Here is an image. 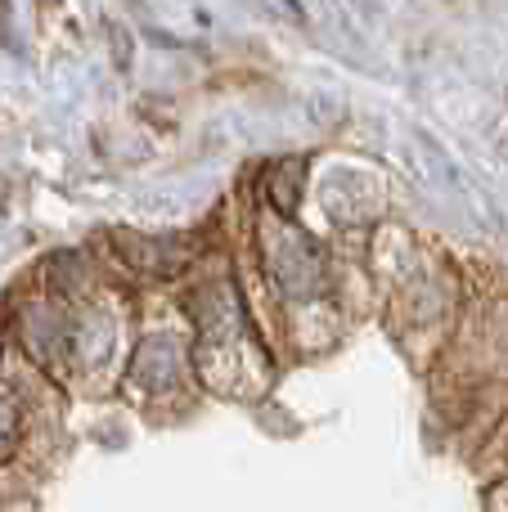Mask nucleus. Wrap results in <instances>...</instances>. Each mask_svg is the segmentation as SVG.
<instances>
[{"label":"nucleus","instance_id":"nucleus-1","mask_svg":"<svg viewBox=\"0 0 508 512\" xmlns=\"http://www.w3.org/2000/svg\"><path fill=\"white\" fill-rule=\"evenodd\" d=\"M266 261L284 297H315L324 288V261L311 239L297 230H275L266 239Z\"/></svg>","mask_w":508,"mask_h":512},{"label":"nucleus","instance_id":"nucleus-2","mask_svg":"<svg viewBox=\"0 0 508 512\" xmlns=\"http://www.w3.org/2000/svg\"><path fill=\"white\" fill-rule=\"evenodd\" d=\"M180 373V346L176 337H149V342L135 351V364H131V378L140 387H171Z\"/></svg>","mask_w":508,"mask_h":512},{"label":"nucleus","instance_id":"nucleus-3","mask_svg":"<svg viewBox=\"0 0 508 512\" xmlns=\"http://www.w3.org/2000/svg\"><path fill=\"white\" fill-rule=\"evenodd\" d=\"M302 180H306V167L297 158H288V162H279L275 171H270V180H266V189H270V207L275 212H293L297 207V194H302Z\"/></svg>","mask_w":508,"mask_h":512},{"label":"nucleus","instance_id":"nucleus-4","mask_svg":"<svg viewBox=\"0 0 508 512\" xmlns=\"http://www.w3.org/2000/svg\"><path fill=\"white\" fill-rule=\"evenodd\" d=\"M18 432H23V405H18L14 387H5V382H0V463L14 454Z\"/></svg>","mask_w":508,"mask_h":512},{"label":"nucleus","instance_id":"nucleus-5","mask_svg":"<svg viewBox=\"0 0 508 512\" xmlns=\"http://www.w3.org/2000/svg\"><path fill=\"white\" fill-rule=\"evenodd\" d=\"M0 18H5V0H0Z\"/></svg>","mask_w":508,"mask_h":512},{"label":"nucleus","instance_id":"nucleus-6","mask_svg":"<svg viewBox=\"0 0 508 512\" xmlns=\"http://www.w3.org/2000/svg\"><path fill=\"white\" fill-rule=\"evenodd\" d=\"M288 5H302V0H288Z\"/></svg>","mask_w":508,"mask_h":512}]
</instances>
